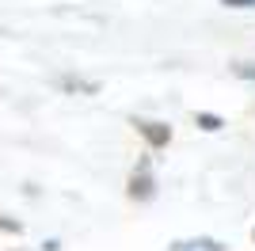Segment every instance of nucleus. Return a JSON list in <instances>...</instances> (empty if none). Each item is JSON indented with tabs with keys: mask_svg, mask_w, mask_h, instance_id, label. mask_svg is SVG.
Masks as SVG:
<instances>
[{
	"mask_svg": "<svg viewBox=\"0 0 255 251\" xmlns=\"http://www.w3.org/2000/svg\"><path fill=\"white\" fill-rule=\"evenodd\" d=\"M152 194H156V183H152V175H149V164H141V171H133V175H129V198L149 202Z\"/></svg>",
	"mask_w": 255,
	"mask_h": 251,
	"instance_id": "obj_2",
	"label": "nucleus"
},
{
	"mask_svg": "<svg viewBox=\"0 0 255 251\" xmlns=\"http://www.w3.org/2000/svg\"><path fill=\"white\" fill-rule=\"evenodd\" d=\"M233 73H236V76H244V80H255V65H248V61H236V65H233Z\"/></svg>",
	"mask_w": 255,
	"mask_h": 251,
	"instance_id": "obj_4",
	"label": "nucleus"
},
{
	"mask_svg": "<svg viewBox=\"0 0 255 251\" xmlns=\"http://www.w3.org/2000/svg\"><path fill=\"white\" fill-rule=\"evenodd\" d=\"M194 122L202 126L206 133H217V129H221V118H217V115H198V118H194Z\"/></svg>",
	"mask_w": 255,
	"mask_h": 251,
	"instance_id": "obj_3",
	"label": "nucleus"
},
{
	"mask_svg": "<svg viewBox=\"0 0 255 251\" xmlns=\"http://www.w3.org/2000/svg\"><path fill=\"white\" fill-rule=\"evenodd\" d=\"M133 126H137V133L145 137L152 148H164L171 141V126H164V122H141V118H133Z\"/></svg>",
	"mask_w": 255,
	"mask_h": 251,
	"instance_id": "obj_1",
	"label": "nucleus"
},
{
	"mask_svg": "<svg viewBox=\"0 0 255 251\" xmlns=\"http://www.w3.org/2000/svg\"><path fill=\"white\" fill-rule=\"evenodd\" d=\"M229 8H255V0H225Z\"/></svg>",
	"mask_w": 255,
	"mask_h": 251,
	"instance_id": "obj_6",
	"label": "nucleus"
},
{
	"mask_svg": "<svg viewBox=\"0 0 255 251\" xmlns=\"http://www.w3.org/2000/svg\"><path fill=\"white\" fill-rule=\"evenodd\" d=\"M0 232H19V221H4L0 217Z\"/></svg>",
	"mask_w": 255,
	"mask_h": 251,
	"instance_id": "obj_5",
	"label": "nucleus"
}]
</instances>
